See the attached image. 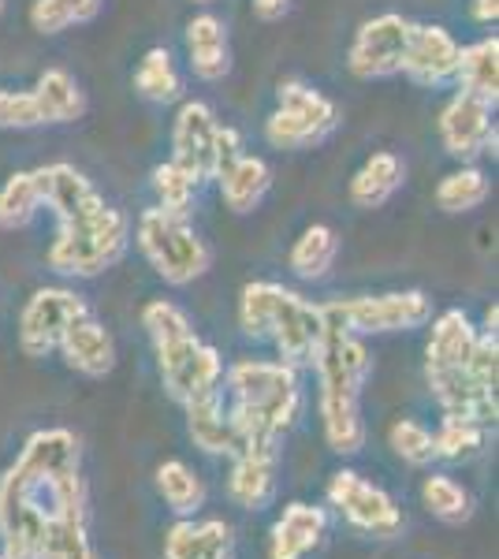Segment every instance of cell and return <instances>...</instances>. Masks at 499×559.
<instances>
[{
    "mask_svg": "<svg viewBox=\"0 0 499 559\" xmlns=\"http://www.w3.org/2000/svg\"><path fill=\"white\" fill-rule=\"evenodd\" d=\"M0 559H4V556H0Z\"/></svg>",
    "mask_w": 499,
    "mask_h": 559,
    "instance_id": "obj_47",
    "label": "cell"
},
{
    "mask_svg": "<svg viewBox=\"0 0 499 559\" xmlns=\"http://www.w3.org/2000/svg\"><path fill=\"white\" fill-rule=\"evenodd\" d=\"M142 329H146L150 344H165V340H176L183 336V332H194V324H190L187 310H179L176 302L168 299H153L146 310H142Z\"/></svg>",
    "mask_w": 499,
    "mask_h": 559,
    "instance_id": "obj_39",
    "label": "cell"
},
{
    "mask_svg": "<svg viewBox=\"0 0 499 559\" xmlns=\"http://www.w3.org/2000/svg\"><path fill=\"white\" fill-rule=\"evenodd\" d=\"M324 310V306H321ZM317 369V407H321L324 440L335 455H358L366 444L361 421V392L373 373V358L361 336H351L332 313H324V336L313 350Z\"/></svg>",
    "mask_w": 499,
    "mask_h": 559,
    "instance_id": "obj_2",
    "label": "cell"
},
{
    "mask_svg": "<svg viewBox=\"0 0 499 559\" xmlns=\"http://www.w3.org/2000/svg\"><path fill=\"white\" fill-rule=\"evenodd\" d=\"M131 247V216L116 205H102L90 216L57 224V239L49 247V269L60 276L90 280L120 265Z\"/></svg>",
    "mask_w": 499,
    "mask_h": 559,
    "instance_id": "obj_4",
    "label": "cell"
},
{
    "mask_svg": "<svg viewBox=\"0 0 499 559\" xmlns=\"http://www.w3.org/2000/svg\"><path fill=\"white\" fill-rule=\"evenodd\" d=\"M388 448H392L406 466H417V471L437 463V440H432V429L414 418H399L395 426L388 429Z\"/></svg>",
    "mask_w": 499,
    "mask_h": 559,
    "instance_id": "obj_38",
    "label": "cell"
},
{
    "mask_svg": "<svg viewBox=\"0 0 499 559\" xmlns=\"http://www.w3.org/2000/svg\"><path fill=\"white\" fill-rule=\"evenodd\" d=\"M34 105L41 112V123H75L86 112V94L75 83V75L63 68H49L38 75V83L31 90Z\"/></svg>",
    "mask_w": 499,
    "mask_h": 559,
    "instance_id": "obj_26",
    "label": "cell"
},
{
    "mask_svg": "<svg viewBox=\"0 0 499 559\" xmlns=\"http://www.w3.org/2000/svg\"><path fill=\"white\" fill-rule=\"evenodd\" d=\"M228 414L242 437V448H280V437L302 414V381L287 362L242 358L224 369Z\"/></svg>",
    "mask_w": 499,
    "mask_h": 559,
    "instance_id": "obj_3",
    "label": "cell"
},
{
    "mask_svg": "<svg viewBox=\"0 0 499 559\" xmlns=\"http://www.w3.org/2000/svg\"><path fill=\"white\" fill-rule=\"evenodd\" d=\"M295 0H250V12L258 15L261 23H280L287 12H292Z\"/></svg>",
    "mask_w": 499,
    "mask_h": 559,
    "instance_id": "obj_43",
    "label": "cell"
},
{
    "mask_svg": "<svg viewBox=\"0 0 499 559\" xmlns=\"http://www.w3.org/2000/svg\"><path fill=\"white\" fill-rule=\"evenodd\" d=\"M459 49L455 34L440 23H414L411 38H406L403 52V75L411 83L425 90H440L448 83H455V68H459Z\"/></svg>",
    "mask_w": 499,
    "mask_h": 559,
    "instance_id": "obj_15",
    "label": "cell"
},
{
    "mask_svg": "<svg viewBox=\"0 0 499 559\" xmlns=\"http://www.w3.org/2000/svg\"><path fill=\"white\" fill-rule=\"evenodd\" d=\"M411 20L399 12H380L354 31L347 49V68L354 79L373 83V79H392L403 68L406 38H411Z\"/></svg>",
    "mask_w": 499,
    "mask_h": 559,
    "instance_id": "obj_11",
    "label": "cell"
},
{
    "mask_svg": "<svg viewBox=\"0 0 499 559\" xmlns=\"http://www.w3.org/2000/svg\"><path fill=\"white\" fill-rule=\"evenodd\" d=\"M79 437L71 429H38L26 437L20 459L0 474V556L38 559L45 522L60 511L86 508L79 474Z\"/></svg>",
    "mask_w": 499,
    "mask_h": 559,
    "instance_id": "obj_1",
    "label": "cell"
},
{
    "mask_svg": "<svg viewBox=\"0 0 499 559\" xmlns=\"http://www.w3.org/2000/svg\"><path fill=\"white\" fill-rule=\"evenodd\" d=\"M38 559H97V548L90 540L86 508L60 511L45 522L38 540Z\"/></svg>",
    "mask_w": 499,
    "mask_h": 559,
    "instance_id": "obj_28",
    "label": "cell"
},
{
    "mask_svg": "<svg viewBox=\"0 0 499 559\" xmlns=\"http://www.w3.org/2000/svg\"><path fill=\"white\" fill-rule=\"evenodd\" d=\"M183 411H187V432H190V440H194V448H202L205 455H216V459H235L242 452V437H239V429H235L221 388L183 403Z\"/></svg>",
    "mask_w": 499,
    "mask_h": 559,
    "instance_id": "obj_17",
    "label": "cell"
},
{
    "mask_svg": "<svg viewBox=\"0 0 499 559\" xmlns=\"http://www.w3.org/2000/svg\"><path fill=\"white\" fill-rule=\"evenodd\" d=\"M216 112L205 102H183L171 120V160L187 168L198 183H209L216 176Z\"/></svg>",
    "mask_w": 499,
    "mask_h": 559,
    "instance_id": "obj_14",
    "label": "cell"
},
{
    "mask_svg": "<svg viewBox=\"0 0 499 559\" xmlns=\"http://www.w3.org/2000/svg\"><path fill=\"white\" fill-rule=\"evenodd\" d=\"M134 94L146 97L153 105H171L183 97V79L176 71V60L165 45H153L146 49V57L139 60V71H134Z\"/></svg>",
    "mask_w": 499,
    "mask_h": 559,
    "instance_id": "obj_32",
    "label": "cell"
},
{
    "mask_svg": "<svg viewBox=\"0 0 499 559\" xmlns=\"http://www.w3.org/2000/svg\"><path fill=\"white\" fill-rule=\"evenodd\" d=\"M324 496L343 519L351 522L354 530L369 537H380V540H392L403 534L406 519L399 511V503L388 496L380 485L366 481L361 474L354 471H335L324 485Z\"/></svg>",
    "mask_w": 499,
    "mask_h": 559,
    "instance_id": "obj_9",
    "label": "cell"
},
{
    "mask_svg": "<svg viewBox=\"0 0 499 559\" xmlns=\"http://www.w3.org/2000/svg\"><path fill=\"white\" fill-rule=\"evenodd\" d=\"M41 213V191L34 173H15L0 187V228L20 231L26 224H34V216Z\"/></svg>",
    "mask_w": 499,
    "mask_h": 559,
    "instance_id": "obj_35",
    "label": "cell"
},
{
    "mask_svg": "<svg viewBox=\"0 0 499 559\" xmlns=\"http://www.w3.org/2000/svg\"><path fill=\"white\" fill-rule=\"evenodd\" d=\"M165 559H235V534L224 519H179L165 534Z\"/></svg>",
    "mask_w": 499,
    "mask_h": 559,
    "instance_id": "obj_22",
    "label": "cell"
},
{
    "mask_svg": "<svg viewBox=\"0 0 499 559\" xmlns=\"http://www.w3.org/2000/svg\"><path fill=\"white\" fill-rule=\"evenodd\" d=\"M492 194V179H488L485 168L477 165H459L455 173H448L437 183V210L440 213H474L488 202Z\"/></svg>",
    "mask_w": 499,
    "mask_h": 559,
    "instance_id": "obj_31",
    "label": "cell"
},
{
    "mask_svg": "<svg viewBox=\"0 0 499 559\" xmlns=\"http://www.w3.org/2000/svg\"><path fill=\"white\" fill-rule=\"evenodd\" d=\"M153 355H157L161 384H165V392L179 407L205 392H216L224 384L221 350L209 347L198 332H183L176 340H165V344L153 347Z\"/></svg>",
    "mask_w": 499,
    "mask_h": 559,
    "instance_id": "obj_8",
    "label": "cell"
},
{
    "mask_svg": "<svg viewBox=\"0 0 499 559\" xmlns=\"http://www.w3.org/2000/svg\"><path fill=\"white\" fill-rule=\"evenodd\" d=\"M329 515L313 503H287L269 530V559H310L324 545Z\"/></svg>",
    "mask_w": 499,
    "mask_h": 559,
    "instance_id": "obj_20",
    "label": "cell"
},
{
    "mask_svg": "<svg viewBox=\"0 0 499 559\" xmlns=\"http://www.w3.org/2000/svg\"><path fill=\"white\" fill-rule=\"evenodd\" d=\"M321 336H324L321 306L306 302L298 292L280 284L276 306H272V318H269V332H265V340L276 347L280 362H287L295 369L313 366V350L321 344Z\"/></svg>",
    "mask_w": 499,
    "mask_h": 559,
    "instance_id": "obj_12",
    "label": "cell"
},
{
    "mask_svg": "<svg viewBox=\"0 0 499 559\" xmlns=\"http://www.w3.org/2000/svg\"><path fill=\"white\" fill-rule=\"evenodd\" d=\"M470 377L485 388V392H496L499 384V340L496 332H477V344H474V355H470Z\"/></svg>",
    "mask_w": 499,
    "mask_h": 559,
    "instance_id": "obj_41",
    "label": "cell"
},
{
    "mask_svg": "<svg viewBox=\"0 0 499 559\" xmlns=\"http://www.w3.org/2000/svg\"><path fill=\"white\" fill-rule=\"evenodd\" d=\"M157 492L168 503L171 515L179 519H194L205 508V481L198 477V471H190L183 459H168L157 466Z\"/></svg>",
    "mask_w": 499,
    "mask_h": 559,
    "instance_id": "obj_30",
    "label": "cell"
},
{
    "mask_svg": "<svg viewBox=\"0 0 499 559\" xmlns=\"http://www.w3.org/2000/svg\"><path fill=\"white\" fill-rule=\"evenodd\" d=\"M432 440H437V459H443V463H470V459H477L485 452L488 426H477V421H470V418H448V414H443Z\"/></svg>",
    "mask_w": 499,
    "mask_h": 559,
    "instance_id": "obj_36",
    "label": "cell"
},
{
    "mask_svg": "<svg viewBox=\"0 0 499 559\" xmlns=\"http://www.w3.org/2000/svg\"><path fill=\"white\" fill-rule=\"evenodd\" d=\"M239 153H242L239 131H235V128H221V134H216V173H221V168H228L231 160L239 157Z\"/></svg>",
    "mask_w": 499,
    "mask_h": 559,
    "instance_id": "obj_42",
    "label": "cell"
},
{
    "mask_svg": "<svg viewBox=\"0 0 499 559\" xmlns=\"http://www.w3.org/2000/svg\"><path fill=\"white\" fill-rule=\"evenodd\" d=\"M335 258H340V236L329 224H310L302 236L295 239L292 254H287V265L298 280H324L332 273Z\"/></svg>",
    "mask_w": 499,
    "mask_h": 559,
    "instance_id": "obj_29",
    "label": "cell"
},
{
    "mask_svg": "<svg viewBox=\"0 0 499 559\" xmlns=\"http://www.w3.org/2000/svg\"><path fill=\"white\" fill-rule=\"evenodd\" d=\"M340 128V105L310 83L287 79L276 90V108L265 120V142L272 150H313Z\"/></svg>",
    "mask_w": 499,
    "mask_h": 559,
    "instance_id": "obj_6",
    "label": "cell"
},
{
    "mask_svg": "<svg viewBox=\"0 0 499 559\" xmlns=\"http://www.w3.org/2000/svg\"><path fill=\"white\" fill-rule=\"evenodd\" d=\"M187 60L202 83H221L231 71V45H228V26L216 20L213 12H198L183 31Z\"/></svg>",
    "mask_w": 499,
    "mask_h": 559,
    "instance_id": "obj_21",
    "label": "cell"
},
{
    "mask_svg": "<svg viewBox=\"0 0 499 559\" xmlns=\"http://www.w3.org/2000/svg\"><path fill=\"white\" fill-rule=\"evenodd\" d=\"M496 105L480 102L474 94H459L440 108V142L448 150V157H455L459 165H474L485 153H496Z\"/></svg>",
    "mask_w": 499,
    "mask_h": 559,
    "instance_id": "obj_13",
    "label": "cell"
},
{
    "mask_svg": "<svg viewBox=\"0 0 499 559\" xmlns=\"http://www.w3.org/2000/svg\"><path fill=\"white\" fill-rule=\"evenodd\" d=\"M0 128L4 131H31L41 128L38 105H34L31 90H0Z\"/></svg>",
    "mask_w": 499,
    "mask_h": 559,
    "instance_id": "obj_40",
    "label": "cell"
},
{
    "mask_svg": "<svg viewBox=\"0 0 499 559\" xmlns=\"http://www.w3.org/2000/svg\"><path fill=\"white\" fill-rule=\"evenodd\" d=\"M455 83L462 94H474L480 102H499V38H480L466 49H459Z\"/></svg>",
    "mask_w": 499,
    "mask_h": 559,
    "instance_id": "obj_27",
    "label": "cell"
},
{
    "mask_svg": "<svg viewBox=\"0 0 499 559\" xmlns=\"http://www.w3.org/2000/svg\"><path fill=\"white\" fill-rule=\"evenodd\" d=\"M97 15H102V0H34L31 4V26L45 38L94 23Z\"/></svg>",
    "mask_w": 499,
    "mask_h": 559,
    "instance_id": "obj_34",
    "label": "cell"
},
{
    "mask_svg": "<svg viewBox=\"0 0 499 559\" xmlns=\"http://www.w3.org/2000/svg\"><path fill=\"white\" fill-rule=\"evenodd\" d=\"M86 310V299L71 287H38L20 310V350L26 358H49L68 324Z\"/></svg>",
    "mask_w": 499,
    "mask_h": 559,
    "instance_id": "obj_10",
    "label": "cell"
},
{
    "mask_svg": "<svg viewBox=\"0 0 499 559\" xmlns=\"http://www.w3.org/2000/svg\"><path fill=\"white\" fill-rule=\"evenodd\" d=\"M34 179H38L41 205L57 216V224H71V221H79V216H90L105 205L102 191H97L75 165H68V160L34 168Z\"/></svg>",
    "mask_w": 499,
    "mask_h": 559,
    "instance_id": "obj_16",
    "label": "cell"
},
{
    "mask_svg": "<svg viewBox=\"0 0 499 559\" xmlns=\"http://www.w3.org/2000/svg\"><path fill=\"white\" fill-rule=\"evenodd\" d=\"M351 336H392L414 332L432 321V299L425 292H384V295H354V299L324 302Z\"/></svg>",
    "mask_w": 499,
    "mask_h": 559,
    "instance_id": "obj_7",
    "label": "cell"
},
{
    "mask_svg": "<svg viewBox=\"0 0 499 559\" xmlns=\"http://www.w3.org/2000/svg\"><path fill=\"white\" fill-rule=\"evenodd\" d=\"M470 12L480 26H492L499 20V0H470Z\"/></svg>",
    "mask_w": 499,
    "mask_h": 559,
    "instance_id": "obj_44",
    "label": "cell"
},
{
    "mask_svg": "<svg viewBox=\"0 0 499 559\" xmlns=\"http://www.w3.org/2000/svg\"><path fill=\"white\" fill-rule=\"evenodd\" d=\"M406 183V165L403 157L392 150H377L373 157H366V165L351 176V205L354 210H380L399 194V187Z\"/></svg>",
    "mask_w": 499,
    "mask_h": 559,
    "instance_id": "obj_23",
    "label": "cell"
},
{
    "mask_svg": "<svg viewBox=\"0 0 499 559\" xmlns=\"http://www.w3.org/2000/svg\"><path fill=\"white\" fill-rule=\"evenodd\" d=\"M134 242H139L142 258L150 269L165 280L168 287H187L202 280L213 265V250L194 231L190 216H176L168 210H146L134 224Z\"/></svg>",
    "mask_w": 499,
    "mask_h": 559,
    "instance_id": "obj_5",
    "label": "cell"
},
{
    "mask_svg": "<svg viewBox=\"0 0 499 559\" xmlns=\"http://www.w3.org/2000/svg\"><path fill=\"white\" fill-rule=\"evenodd\" d=\"M421 500L429 508L432 519L448 522V526H462V522L474 519V496L462 481L451 474H429L421 481Z\"/></svg>",
    "mask_w": 499,
    "mask_h": 559,
    "instance_id": "obj_33",
    "label": "cell"
},
{
    "mask_svg": "<svg viewBox=\"0 0 499 559\" xmlns=\"http://www.w3.org/2000/svg\"><path fill=\"white\" fill-rule=\"evenodd\" d=\"M194 4H213V0H194Z\"/></svg>",
    "mask_w": 499,
    "mask_h": 559,
    "instance_id": "obj_45",
    "label": "cell"
},
{
    "mask_svg": "<svg viewBox=\"0 0 499 559\" xmlns=\"http://www.w3.org/2000/svg\"><path fill=\"white\" fill-rule=\"evenodd\" d=\"M477 344V329L466 310H443L429 329L425 369H466Z\"/></svg>",
    "mask_w": 499,
    "mask_h": 559,
    "instance_id": "obj_24",
    "label": "cell"
},
{
    "mask_svg": "<svg viewBox=\"0 0 499 559\" xmlns=\"http://www.w3.org/2000/svg\"><path fill=\"white\" fill-rule=\"evenodd\" d=\"M216 183H221V198L231 213L247 216L265 202V194L272 191V168L253 153H239L228 168L216 173Z\"/></svg>",
    "mask_w": 499,
    "mask_h": 559,
    "instance_id": "obj_25",
    "label": "cell"
},
{
    "mask_svg": "<svg viewBox=\"0 0 499 559\" xmlns=\"http://www.w3.org/2000/svg\"><path fill=\"white\" fill-rule=\"evenodd\" d=\"M276 463L280 448H242L231 459L228 496L242 511H265L276 496Z\"/></svg>",
    "mask_w": 499,
    "mask_h": 559,
    "instance_id": "obj_19",
    "label": "cell"
},
{
    "mask_svg": "<svg viewBox=\"0 0 499 559\" xmlns=\"http://www.w3.org/2000/svg\"><path fill=\"white\" fill-rule=\"evenodd\" d=\"M57 350L63 355V362L75 369V373L94 377V381H102V377H108L116 369L112 332H108L90 310L83 313V318H75L68 324V332H63Z\"/></svg>",
    "mask_w": 499,
    "mask_h": 559,
    "instance_id": "obj_18",
    "label": "cell"
},
{
    "mask_svg": "<svg viewBox=\"0 0 499 559\" xmlns=\"http://www.w3.org/2000/svg\"><path fill=\"white\" fill-rule=\"evenodd\" d=\"M150 183H153V194H157V210H168L176 216H190L194 198L202 191V183H198L187 168H179L176 160H165V165L153 168Z\"/></svg>",
    "mask_w": 499,
    "mask_h": 559,
    "instance_id": "obj_37",
    "label": "cell"
},
{
    "mask_svg": "<svg viewBox=\"0 0 499 559\" xmlns=\"http://www.w3.org/2000/svg\"><path fill=\"white\" fill-rule=\"evenodd\" d=\"M0 12H4V0H0Z\"/></svg>",
    "mask_w": 499,
    "mask_h": 559,
    "instance_id": "obj_46",
    "label": "cell"
}]
</instances>
